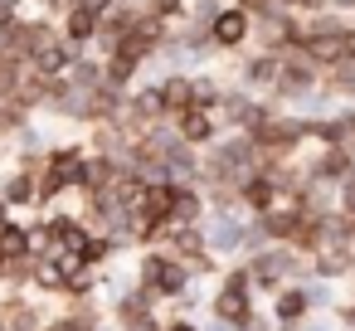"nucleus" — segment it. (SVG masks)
<instances>
[{
    "label": "nucleus",
    "mask_w": 355,
    "mask_h": 331,
    "mask_svg": "<svg viewBox=\"0 0 355 331\" xmlns=\"http://www.w3.org/2000/svg\"><path fill=\"white\" fill-rule=\"evenodd\" d=\"M209 316L229 321L234 331H248L253 321H263V312L253 307V292H234V287H219L214 302H209Z\"/></svg>",
    "instance_id": "obj_7"
},
{
    "label": "nucleus",
    "mask_w": 355,
    "mask_h": 331,
    "mask_svg": "<svg viewBox=\"0 0 355 331\" xmlns=\"http://www.w3.org/2000/svg\"><path fill=\"white\" fill-rule=\"evenodd\" d=\"M205 214H209L205 185H180V180H175V195H171V224H205Z\"/></svg>",
    "instance_id": "obj_10"
},
{
    "label": "nucleus",
    "mask_w": 355,
    "mask_h": 331,
    "mask_svg": "<svg viewBox=\"0 0 355 331\" xmlns=\"http://www.w3.org/2000/svg\"><path fill=\"white\" fill-rule=\"evenodd\" d=\"M292 44H302V15H297V10L277 6V10H268V15H258V20H253V44H248V49L287 54Z\"/></svg>",
    "instance_id": "obj_2"
},
{
    "label": "nucleus",
    "mask_w": 355,
    "mask_h": 331,
    "mask_svg": "<svg viewBox=\"0 0 355 331\" xmlns=\"http://www.w3.org/2000/svg\"><path fill=\"white\" fill-rule=\"evenodd\" d=\"M35 248V239H30V224L15 214L10 224H0V258H20V253H30Z\"/></svg>",
    "instance_id": "obj_15"
},
{
    "label": "nucleus",
    "mask_w": 355,
    "mask_h": 331,
    "mask_svg": "<svg viewBox=\"0 0 355 331\" xmlns=\"http://www.w3.org/2000/svg\"><path fill=\"white\" fill-rule=\"evenodd\" d=\"M137 282L151 287L161 302H175L195 278H190V268H185L171 248H146V253H141V268H137Z\"/></svg>",
    "instance_id": "obj_1"
},
{
    "label": "nucleus",
    "mask_w": 355,
    "mask_h": 331,
    "mask_svg": "<svg viewBox=\"0 0 355 331\" xmlns=\"http://www.w3.org/2000/svg\"><path fill=\"white\" fill-rule=\"evenodd\" d=\"M69 64H73V49H69L64 40H54V44H44L40 54H30V69H35V74H44V78L69 74Z\"/></svg>",
    "instance_id": "obj_12"
},
{
    "label": "nucleus",
    "mask_w": 355,
    "mask_h": 331,
    "mask_svg": "<svg viewBox=\"0 0 355 331\" xmlns=\"http://www.w3.org/2000/svg\"><path fill=\"white\" fill-rule=\"evenodd\" d=\"M10 98H15L25 112H35V117H40V112H44V74H35V69H30V74L15 83V93H10Z\"/></svg>",
    "instance_id": "obj_17"
},
{
    "label": "nucleus",
    "mask_w": 355,
    "mask_h": 331,
    "mask_svg": "<svg viewBox=\"0 0 355 331\" xmlns=\"http://www.w3.org/2000/svg\"><path fill=\"white\" fill-rule=\"evenodd\" d=\"M224 83H229V78H224L219 69H195V74H190V93H195V103H200V108H219Z\"/></svg>",
    "instance_id": "obj_13"
},
{
    "label": "nucleus",
    "mask_w": 355,
    "mask_h": 331,
    "mask_svg": "<svg viewBox=\"0 0 355 331\" xmlns=\"http://www.w3.org/2000/svg\"><path fill=\"white\" fill-rule=\"evenodd\" d=\"M340 49H345V59H355V20H350V30L340 35Z\"/></svg>",
    "instance_id": "obj_25"
},
{
    "label": "nucleus",
    "mask_w": 355,
    "mask_h": 331,
    "mask_svg": "<svg viewBox=\"0 0 355 331\" xmlns=\"http://www.w3.org/2000/svg\"><path fill=\"white\" fill-rule=\"evenodd\" d=\"M6 166H10V142L0 137V171H6Z\"/></svg>",
    "instance_id": "obj_27"
},
{
    "label": "nucleus",
    "mask_w": 355,
    "mask_h": 331,
    "mask_svg": "<svg viewBox=\"0 0 355 331\" xmlns=\"http://www.w3.org/2000/svg\"><path fill=\"white\" fill-rule=\"evenodd\" d=\"M209 40H214L219 59L243 54V49L253 44V15H248V10H239L234 0H224V6H219V15H214V25H209Z\"/></svg>",
    "instance_id": "obj_3"
},
{
    "label": "nucleus",
    "mask_w": 355,
    "mask_h": 331,
    "mask_svg": "<svg viewBox=\"0 0 355 331\" xmlns=\"http://www.w3.org/2000/svg\"><path fill=\"white\" fill-rule=\"evenodd\" d=\"M151 15H161V20H171V25H180V20L190 15V0H151Z\"/></svg>",
    "instance_id": "obj_19"
},
{
    "label": "nucleus",
    "mask_w": 355,
    "mask_h": 331,
    "mask_svg": "<svg viewBox=\"0 0 355 331\" xmlns=\"http://www.w3.org/2000/svg\"><path fill=\"white\" fill-rule=\"evenodd\" d=\"M103 15H107V6H93V0H78V6L59 20V35H64V44H78V49H93V35H98V25H103Z\"/></svg>",
    "instance_id": "obj_6"
},
{
    "label": "nucleus",
    "mask_w": 355,
    "mask_h": 331,
    "mask_svg": "<svg viewBox=\"0 0 355 331\" xmlns=\"http://www.w3.org/2000/svg\"><path fill=\"white\" fill-rule=\"evenodd\" d=\"M200 331H234V326H229V321H219V316H209V321H205Z\"/></svg>",
    "instance_id": "obj_26"
},
{
    "label": "nucleus",
    "mask_w": 355,
    "mask_h": 331,
    "mask_svg": "<svg viewBox=\"0 0 355 331\" xmlns=\"http://www.w3.org/2000/svg\"><path fill=\"white\" fill-rule=\"evenodd\" d=\"M161 331H200V321H190V316H171Z\"/></svg>",
    "instance_id": "obj_24"
},
{
    "label": "nucleus",
    "mask_w": 355,
    "mask_h": 331,
    "mask_svg": "<svg viewBox=\"0 0 355 331\" xmlns=\"http://www.w3.org/2000/svg\"><path fill=\"white\" fill-rule=\"evenodd\" d=\"M69 83L78 88V93H93V88H103L107 78H103V59L98 54H83V59H73L69 64Z\"/></svg>",
    "instance_id": "obj_14"
},
{
    "label": "nucleus",
    "mask_w": 355,
    "mask_h": 331,
    "mask_svg": "<svg viewBox=\"0 0 355 331\" xmlns=\"http://www.w3.org/2000/svg\"><path fill=\"white\" fill-rule=\"evenodd\" d=\"M331 117H336V127H340V142L355 151V103H340Z\"/></svg>",
    "instance_id": "obj_20"
},
{
    "label": "nucleus",
    "mask_w": 355,
    "mask_h": 331,
    "mask_svg": "<svg viewBox=\"0 0 355 331\" xmlns=\"http://www.w3.org/2000/svg\"><path fill=\"white\" fill-rule=\"evenodd\" d=\"M336 210H340V214H350V219H355V176H350V180H345V185H340V195H336Z\"/></svg>",
    "instance_id": "obj_21"
},
{
    "label": "nucleus",
    "mask_w": 355,
    "mask_h": 331,
    "mask_svg": "<svg viewBox=\"0 0 355 331\" xmlns=\"http://www.w3.org/2000/svg\"><path fill=\"white\" fill-rule=\"evenodd\" d=\"M234 6H239V10H248V15L258 20V15H268V10H277V6H282V0H234Z\"/></svg>",
    "instance_id": "obj_22"
},
{
    "label": "nucleus",
    "mask_w": 355,
    "mask_h": 331,
    "mask_svg": "<svg viewBox=\"0 0 355 331\" xmlns=\"http://www.w3.org/2000/svg\"><path fill=\"white\" fill-rule=\"evenodd\" d=\"M161 108H166V122L175 117V112H185L190 103H195V93H190V74H166L161 83Z\"/></svg>",
    "instance_id": "obj_11"
},
{
    "label": "nucleus",
    "mask_w": 355,
    "mask_h": 331,
    "mask_svg": "<svg viewBox=\"0 0 355 331\" xmlns=\"http://www.w3.org/2000/svg\"><path fill=\"white\" fill-rule=\"evenodd\" d=\"M30 122H35V112H25L15 98H0V137H6V142H10L20 127H30Z\"/></svg>",
    "instance_id": "obj_18"
},
{
    "label": "nucleus",
    "mask_w": 355,
    "mask_h": 331,
    "mask_svg": "<svg viewBox=\"0 0 355 331\" xmlns=\"http://www.w3.org/2000/svg\"><path fill=\"white\" fill-rule=\"evenodd\" d=\"M287 10H297V15H316V10H326L331 0H282Z\"/></svg>",
    "instance_id": "obj_23"
},
{
    "label": "nucleus",
    "mask_w": 355,
    "mask_h": 331,
    "mask_svg": "<svg viewBox=\"0 0 355 331\" xmlns=\"http://www.w3.org/2000/svg\"><path fill=\"white\" fill-rule=\"evenodd\" d=\"M0 195H6V205L15 214H35L40 210V176L10 161L6 171H0Z\"/></svg>",
    "instance_id": "obj_5"
},
{
    "label": "nucleus",
    "mask_w": 355,
    "mask_h": 331,
    "mask_svg": "<svg viewBox=\"0 0 355 331\" xmlns=\"http://www.w3.org/2000/svg\"><path fill=\"white\" fill-rule=\"evenodd\" d=\"M321 83L340 98V103H355V59H340V64H331L326 74H321Z\"/></svg>",
    "instance_id": "obj_16"
},
{
    "label": "nucleus",
    "mask_w": 355,
    "mask_h": 331,
    "mask_svg": "<svg viewBox=\"0 0 355 331\" xmlns=\"http://www.w3.org/2000/svg\"><path fill=\"white\" fill-rule=\"evenodd\" d=\"M171 127H175L190 146H200V151H205V146H214V142L224 137L219 112H214V108H200V103H190L185 112H175V117H171Z\"/></svg>",
    "instance_id": "obj_4"
},
{
    "label": "nucleus",
    "mask_w": 355,
    "mask_h": 331,
    "mask_svg": "<svg viewBox=\"0 0 355 331\" xmlns=\"http://www.w3.org/2000/svg\"><path fill=\"white\" fill-rule=\"evenodd\" d=\"M239 200H243V210H248V214H268V210H272V205H282L287 195L277 190V180H272L268 171H253V176L239 185Z\"/></svg>",
    "instance_id": "obj_9"
},
{
    "label": "nucleus",
    "mask_w": 355,
    "mask_h": 331,
    "mask_svg": "<svg viewBox=\"0 0 355 331\" xmlns=\"http://www.w3.org/2000/svg\"><path fill=\"white\" fill-rule=\"evenodd\" d=\"M306 316H311V297H306L302 282H287V287L272 292V326L277 331H297Z\"/></svg>",
    "instance_id": "obj_8"
}]
</instances>
